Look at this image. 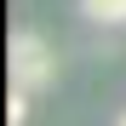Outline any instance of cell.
I'll return each mask as SVG.
<instances>
[{
    "label": "cell",
    "instance_id": "277c9868",
    "mask_svg": "<svg viewBox=\"0 0 126 126\" xmlns=\"http://www.w3.org/2000/svg\"><path fill=\"white\" fill-rule=\"evenodd\" d=\"M115 126H126V115H120V120H115Z\"/></svg>",
    "mask_w": 126,
    "mask_h": 126
},
{
    "label": "cell",
    "instance_id": "6da1fadb",
    "mask_svg": "<svg viewBox=\"0 0 126 126\" xmlns=\"http://www.w3.org/2000/svg\"><path fill=\"white\" fill-rule=\"evenodd\" d=\"M6 63H12V86H23V92H40V86H52V80H57V52H52L34 29L12 34Z\"/></svg>",
    "mask_w": 126,
    "mask_h": 126
},
{
    "label": "cell",
    "instance_id": "3957f363",
    "mask_svg": "<svg viewBox=\"0 0 126 126\" xmlns=\"http://www.w3.org/2000/svg\"><path fill=\"white\" fill-rule=\"evenodd\" d=\"M23 115H29V92L12 86V97H6V126H23Z\"/></svg>",
    "mask_w": 126,
    "mask_h": 126
},
{
    "label": "cell",
    "instance_id": "7a4b0ae2",
    "mask_svg": "<svg viewBox=\"0 0 126 126\" xmlns=\"http://www.w3.org/2000/svg\"><path fill=\"white\" fill-rule=\"evenodd\" d=\"M80 12L92 17V23H126V0H80Z\"/></svg>",
    "mask_w": 126,
    "mask_h": 126
}]
</instances>
